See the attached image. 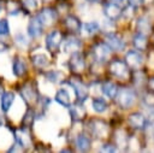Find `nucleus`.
Instances as JSON below:
<instances>
[{
	"instance_id": "nucleus-28",
	"label": "nucleus",
	"mask_w": 154,
	"mask_h": 153,
	"mask_svg": "<svg viewBox=\"0 0 154 153\" xmlns=\"http://www.w3.org/2000/svg\"><path fill=\"white\" fill-rule=\"evenodd\" d=\"M20 94H22V96H23V99H24L25 101H30V102H31V101H34V100L36 99V94H35L34 89H32L31 87H29V86L23 87Z\"/></svg>"
},
{
	"instance_id": "nucleus-1",
	"label": "nucleus",
	"mask_w": 154,
	"mask_h": 153,
	"mask_svg": "<svg viewBox=\"0 0 154 153\" xmlns=\"http://www.w3.org/2000/svg\"><path fill=\"white\" fill-rule=\"evenodd\" d=\"M114 99H117V102L122 108H130L135 102L136 94L132 89L122 87V88H118V92Z\"/></svg>"
},
{
	"instance_id": "nucleus-20",
	"label": "nucleus",
	"mask_w": 154,
	"mask_h": 153,
	"mask_svg": "<svg viewBox=\"0 0 154 153\" xmlns=\"http://www.w3.org/2000/svg\"><path fill=\"white\" fill-rule=\"evenodd\" d=\"M16 139H17V143L22 147H29L31 143L29 133L26 129H22L18 131V134H16Z\"/></svg>"
},
{
	"instance_id": "nucleus-6",
	"label": "nucleus",
	"mask_w": 154,
	"mask_h": 153,
	"mask_svg": "<svg viewBox=\"0 0 154 153\" xmlns=\"http://www.w3.org/2000/svg\"><path fill=\"white\" fill-rule=\"evenodd\" d=\"M37 17L41 20L42 25H52L55 22L57 17H58V13H57V11L54 8L46 7L42 11H40V13L37 14Z\"/></svg>"
},
{
	"instance_id": "nucleus-5",
	"label": "nucleus",
	"mask_w": 154,
	"mask_h": 153,
	"mask_svg": "<svg viewBox=\"0 0 154 153\" xmlns=\"http://www.w3.org/2000/svg\"><path fill=\"white\" fill-rule=\"evenodd\" d=\"M69 66L71 67V70L73 72H82L84 70V66H85L82 53H79L78 51L72 52L70 60H69Z\"/></svg>"
},
{
	"instance_id": "nucleus-12",
	"label": "nucleus",
	"mask_w": 154,
	"mask_h": 153,
	"mask_svg": "<svg viewBox=\"0 0 154 153\" xmlns=\"http://www.w3.org/2000/svg\"><path fill=\"white\" fill-rule=\"evenodd\" d=\"M41 33H42V23H41V20L38 19L37 16L32 17L30 19L29 24H28V34H29V36L36 39V37H38L41 35Z\"/></svg>"
},
{
	"instance_id": "nucleus-14",
	"label": "nucleus",
	"mask_w": 154,
	"mask_h": 153,
	"mask_svg": "<svg viewBox=\"0 0 154 153\" xmlns=\"http://www.w3.org/2000/svg\"><path fill=\"white\" fill-rule=\"evenodd\" d=\"M132 45L138 51H144L147 45H148V40H147V35L142 34V33H136L132 37Z\"/></svg>"
},
{
	"instance_id": "nucleus-10",
	"label": "nucleus",
	"mask_w": 154,
	"mask_h": 153,
	"mask_svg": "<svg viewBox=\"0 0 154 153\" xmlns=\"http://www.w3.org/2000/svg\"><path fill=\"white\" fill-rule=\"evenodd\" d=\"M109 52H111V48L106 43H97L93 48L94 57L97 61H105L109 57Z\"/></svg>"
},
{
	"instance_id": "nucleus-7",
	"label": "nucleus",
	"mask_w": 154,
	"mask_h": 153,
	"mask_svg": "<svg viewBox=\"0 0 154 153\" xmlns=\"http://www.w3.org/2000/svg\"><path fill=\"white\" fill-rule=\"evenodd\" d=\"M105 43L113 51H122L125 46L124 41L122 40V37L114 33H108L106 35V39H105Z\"/></svg>"
},
{
	"instance_id": "nucleus-27",
	"label": "nucleus",
	"mask_w": 154,
	"mask_h": 153,
	"mask_svg": "<svg viewBox=\"0 0 154 153\" xmlns=\"http://www.w3.org/2000/svg\"><path fill=\"white\" fill-rule=\"evenodd\" d=\"M99 23L97 22H88L83 24V30L85 33V35H94L95 33L99 31Z\"/></svg>"
},
{
	"instance_id": "nucleus-16",
	"label": "nucleus",
	"mask_w": 154,
	"mask_h": 153,
	"mask_svg": "<svg viewBox=\"0 0 154 153\" xmlns=\"http://www.w3.org/2000/svg\"><path fill=\"white\" fill-rule=\"evenodd\" d=\"M65 25L69 30H71L72 33H79L81 30V22L76 16L69 14L65 18Z\"/></svg>"
},
{
	"instance_id": "nucleus-11",
	"label": "nucleus",
	"mask_w": 154,
	"mask_h": 153,
	"mask_svg": "<svg viewBox=\"0 0 154 153\" xmlns=\"http://www.w3.org/2000/svg\"><path fill=\"white\" fill-rule=\"evenodd\" d=\"M128 122L135 129H143L147 125V118H146V116L142 114V113H140V112L131 113L129 116V118H128Z\"/></svg>"
},
{
	"instance_id": "nucleus-33",
	"label": "nucleus",
	"mask_w": 154,
	"mask_h": 153,
	"mask_svg": "<svg viewBox=\"0 0 154 153\" xmlns=\"http://www.w3.org/2000/svg\"><path fill=\"white\" fill-rule=\"evenodd\" d=\"M102 152H117V146H112V145H106L102 149Z\"/></svg>"
},
{
	"instance_id": "nucleus-38",
	"label": "nucleus",
	"mask_w": 154,
	"mask_h": 153,
	"mask_svg": "<svg viewBox=\"0 0 154 153\" xmlns=\"http://www.w3.org/2000/svg\"><path fill=\"white\" fill-rule=\"evenodd\" d=\"M143 2H147V4H150V2H153L154 0H142Z\"/></svg>"
},
{
	"instance_id": "nucleus-39",
	"label": "nucleus",
	"mask_w": 154,
	"mask_h": 153,
	"mask_svg": "<svg viewBox=\"0 0 154 153\" xmlns=\"http://www.w3.org/2000/svg\"><path fill=\"white\" fill-rule=\"evenodd\" d=\"M88 1H90V2H100L101 0H88Z\"/></svg>"
},
{
	"instance_id": "nucleus-40",
	"label": "nucleus",
	"mask_w": 154,
	"mask_h": 153,
	"mask_svg": "<svg viewBox=\"0 0 154 153\" xmlns=\"http://www.w3.org/2000/svg\"><path fill=\"white\" fill-rule=\"evenodd\" d=\"M123 0H112V2H117V4H119V2H122Z\"/></svg>"
},
{
	"instance_id": "nucleus-34",
	"label": "nucleus",
	"mask_w": 154,
	"mask_h": 153,
	"mask_svg": "<svg viewBox=\"0 0 154 153\" xmlns=\"http://www.w3.org/2000/svg\"><path fill=\"white\" fill-rule=\"evenodd\" d=\"M129 1V5L130 6H132V7H138V5L142 2V0H128Z\"/></svg>"
},
{
	"instance_id": "nucleus-26",
	"label": "nucleus",
	"mask_w": 154,
	"mask_h": 153,
	"mask_svg": "<svg viewBox=\"0 0 154 153\" xmlns=\"http://www.w3.org/2000/svg\"><path fill=\"white\" fill-rule=\"evenodd\" d=\"M31 60H32L34 65L36 67H40V69L45 67L48 64V58L45 54H35V55H32Z\"/></svg>"
},
{
	"instance_id": "nucleus-13",
	"label": "nucleus",
	"mask_w": 154,
	"mask_h": 153,
	"mask_svg": "<svg viewBox=\"0 0 154 153\" xmlns=\"http://www.w3.org/2000/svg\"><path fill=\"white\" fill-rule=\"evenodd\" d=\"M90 129H91V133L99 137H105L107 135V131H108L107 125L102 120H91Z\"/></svg>"
},
{
	"instance_id": "nucleus-29",
	"label": "nucleus",
	"mask_w": 154,
	"mask_h": 153,
	"mask_svg": "<svg viewBox=\"0 0 154 153\" xmlns=\"http://www.w3.org/2000/svg\"><path fill=\"white\" fill-rule=\"evenodd\" d=\"M63 72H60V71H49V72H47L46 73V77H47V80L48 81H51V82H54V83H57V82H59L61 78H63Z\"/></svg>"
},
{
	"instance_id": "nucleus-24",
	"label": "nucleus",
	"mask_w": 154,
	"mask_h": 153,
	"mask_svg": "<svg viewBox=\"0 0 154 153\" xmlns=\"http://www.w3.org/2000/svg\"><path fill=\"white\" fill-rule=\"evenodd\" d=\"M70 113H71V117H72L73 120H81L85 116V110L83 108V106L76 105V106L70 107Z\"/></svg>"
},
{
	"instance_id": "nucleus-41",
	"label": "nucleus",
	"mask_w": 154,
	"mask_h": 153,
	"mask_svg": "<svg viewBox=\"0 0 154 153\" xmlns=\"http://www.w3.org/2000/svg\"><path fill=\"white\" fill-rule=\"evenodd\" d=\"M0 11H1V4H0Z\"/></svg>"
},
{
	"instance_id": "nucleus-25",
	"label": "nucleus",
	"mask_w": 154,
	"mask_h": 153,
	"mask_svg": "<svg viewBox=\"0 0 154 153\" xmlns=\"http://www.w3.org/2000/svg\"><path fill=\"white\" fill-rule=\"evenodd\" d=\"M91 106H93L94 111L97 112V113H102V112H105V111L107 110V102H106L103 99H100V98L93 99Z\"/></svg>"
},
{
	"instance_id": "nucleus-31",
	"label": "nucleus",
	"mask_w": 154,
	"mask_h": 153,
	"mask_svg": "<svg viewBox=\"0 0 154 153\" xmlns=\"http://www.w3.org/2000/svg\"><path fill=\"white\" fill-rule=\"evenodd\" d=\"M10 33V27L6 19H0V36L7 35Z\"/></svg>"
},
{
	"instance_id": "nucleus-37",
	"label": "nucleus",
	"mask_w": 154,
	"mask_h": 153,
	"mask_svg": "<svg viewBox=\"0 0 154 153\" xmlns=\"http://www.w3.org/2000/svg\"><path fill=\"white\" fill-rule=\"evenodd\" d=\"M116 139H117V141H118V143H122V136H117ZM123 143H124V146H126V145H128V139H126V137L124 139V141H123Z\"/></svg>"
},
{
	"instance_id": "nucleus-19",
	"label": "nucleus",
	"mask_w": 154,
	"mask_h": 153,
	"mask_svg": "<svg viewBox=\"0 0 154 153\" xmlns=\"http://www.w3.org/2000/svg\"><path fill=\"white\" fill-rule=\"evenodd\" d=\"M82 42L76 37H69L64 42V49L65 52H76L81 48Z\"/></svg>"
},
{
	"instance_id": "nucleus-8",
	"label": "nucleus",
	"mask_w": 154,
	"mask_h": 153,
	"mask_svg": "<svg viewBox=\"0 0 154 153\" xmlns=\"http://www.w3.org/2000/svg\"><path fill=\"white\" fill-rule=\"evenodd\" d=\"M103 13L107 17V19L116 20L117 18H119L122 16L123 11L117 2H108V4H105V6H103Z\"/></svg>"
},
{
	"instance_id": "nucleus-35",
	"label": "nucleus",
	"mask_w": 154,
	"mask_h": 153,
	"mask_svg": "<svg viewBox=\"0 0 154 153\" xmlns=\"http://www.w3.org/2000/svg\"><path fill=\"white\" fill-rule=\"evenodd\" d=\"M148 87L150 88L152 92H154V77L149 78V81H148Z\"/></svg>"
},
{
	"instance_id": "nucleus-3",
	"label": "nucleus",
	"mask_w": 154,
	"mask_h": 153,
	"mask_svg": "<svg viewBox=\"0 0 154 153\" xmlns=\"http://www.w3.org/2000/svg\"><path fill=\"white\" fill-rule=\"evenodd\" d=\"M143 61H144V57L138 51L131 49V51L126 52V54H125V63L131 69H136L137 70L138 67L142 66Z\"/></svg>"
},
{
	"instance_id": "nucleus-18",
	"label": "nucleus",
	"mask_w": 154,
	"mask_h": 153,
	"mask_svg": "<svg viewBox=\"0 0 154 153\" xmlns=\"http://www.w3.org/2000/svg\"><path fill=\"white\" fill-rule=\"evenodd\" d=\"M101 90L105 96H107L109 99H114L117 95V92H118V87L113 82H105L101 86Z\"/></svg>"
},
{
	"instance_id": "nucleus-17",
	"label": "nucleus",
	"mask_w": 154,
	"mask_h": 153,
	"mask_svg": "<svg viewBox=\"0 0 154 153\" xmlns=\"http://www.w3.org/2000/svg\"><path fill=\"white\" fill-rule=\"evenodd\" d=\"M136 29H137V33H142L144 35L149 34L152 25H150V22L148 20V18L147 17H140L136 20Z\"/></svg>"
},
{
	"instance_id": "nucleus-32",
	"label": "nucleus",
	"mask_w": 154,
	"mask_h": 153,
	"mask_svg": "<svg viewBox=\"0 0 154 153\" xmlns=\"http://www.w3.org/2000/svg\"><path fill=\"white\" fill-rule=\"evenodd\" d=\"M16 42L19 45V46H26L28 45V40L25 39V36L23 34H17L16 36Z\"/></svg>"
},
{
	"instance_id": "nucleus-36",
	"label": "nucleus",
	"mask_w": 154,
	"mask_h": 153,
	"mask_svg": "<svg viewBox=\"0 0 154 153\" xmlns=\"http://www.w3.org/2000/svg\"><path fill=\"white\" fill-rule=\"evenodd\" d=\"M7 49V45L4 41H0V52H4Z\"/></svg>"
},
{
	"instance_id": "nucleus-22",
	"label": "nucleus",
	"mask_w": 154,
	"mask_h": 153,
	"mask_svg": "<svg viewBox=\"0 0 154 153\" xmlns=\"http://www.w3.org/2000/svg\"><path fill=\"white\" fill-rule=\"evenodd\" d=\"M76 146H77V148L79 151L85 152V151H88L90 148V140L88 139V136L81 134V135H78L76 137Z\"/></svg>"
},
{
	"instance_id": "nucleus-9",
	"label": "nucleus",
	"mask_w": 154,
	"mask_h": 153,
	"mask_svg": "<svg viewBox=\"0 0 154 153\" xmlns=\"http://www.w3.org/2000/svg\"><path fill=\"white\" fill-rule=\"evenodd\" d=\"M70 84H71V87L73 88V90H75V93H76L77 100H78L79 102H83V101L88 98V94H89L88 87H87L84 83H82L81 81H78V80L71 81Z\"/></svg>"
},
{
	"instance_id": "nucleus-4",
	"label": "nucleus",
	"mask_w": 154,
	"mask_h": 153,
	"mask_svg": "<svg viewBox=\"0 0 154 153\" xmlns=\"http://www.w3.org/2000/svg\"><path fill=\"white\" fill-rule=\"evenodd\" d=\"M61 40H63V36L58 31V30H53L52 33H49L46 37V46H47V49L51 51V52H55L60 43H61Z\"/></svg>"
},
{
	"instance_id": "nucleus-2",
	"label": "nucleus",
	"mask_w": 154,
	"mask_h": 153,
	"mask_svg": "<svg viewBox=\"0 0 154 153\" xmlns=\"http://www.w3.org/2000/svg\"><path fill=\"white\" fill-rule=\"evenodd\" d=\"M109 71L113 76L120 80H126L129 77V66L125 61H122L119 59H114L109 63Z\"/></svg>"
},
{
	"instance_id": "nucleus-15",
	"label": "nucleus",
	"mask_w": 154,
	"mask_h": 153,
	"mask_svg": "<svg viewBox=\"0 0 154 153\" xmlns=\"http://www.w3.org/2000/svg\"><path fill=\"white\" fill-rule=\"evenodd\" d=\"M14 101V94L12 92H4L0 99V105H1V110L4 112H7L10 110V107L12 106Z\"/></svg>"
},
{
	"instance_id": "nucleus-21",
	"label": "nucleus",
	"mask_w": 154,
	"mask_h": 153,
	"mask_svg": "<svg viewBox=\"0 0 154 153\" xmlns=\"http://www.w3.org/2000/svg\"><path fill=\"white\" fill-rule=\"evenodd\" d=\"M55 101L64 107L70 106V94L65 89H59L55 94Z\"/></svg>"
},
{
	"instance_id": "nucleus-23",
	"label": "nucleus",
	"mask_w": 154,
	"mask_h": 153,
	"mask_svg": "<svg viewBox=\"0 0 154 153\" xmlns=\"http://www.w3.org/2000/svg\"><path fill=\"white\" fill-rule=\"evenodd\" d=\"M26 71V65L25 63L20 59V58H17L14 61H13V73L17 76V77H20L25 73Z\"/></svg>"
},
{
	"instance_id": "nucleus-30",
	"label": "nucleus",
	"mask_w": 154,
	"mask_h": 153,
	"mask_svg": "<svg viewBox=\"0 0 154 153\" xmlns=\"http://www.w3.org/2000/svg\"><path fill=\"white\" fill-rule=\"evenodd\" d=\"M22 5L24 6V8H26L28 11H32L37 7V2L36 0H22Z\"/></svg>"
}]
</instances>
